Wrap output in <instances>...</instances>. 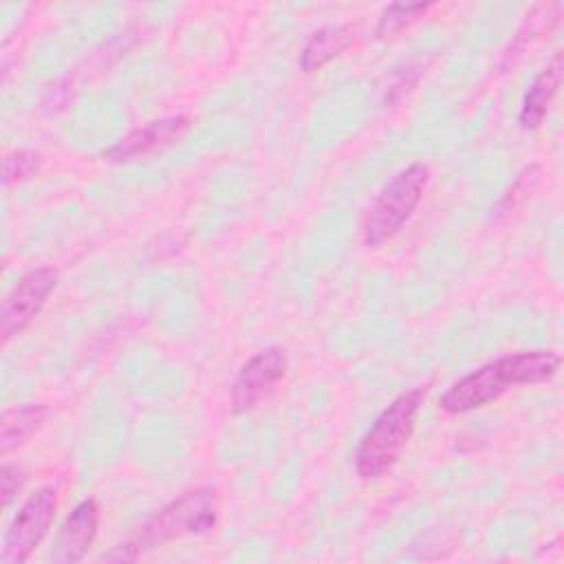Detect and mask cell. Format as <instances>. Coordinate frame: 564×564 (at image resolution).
I'll use <instances>...</instances> for the list:
<instances>
[{"label":"cell","instance_id":"6da1fadb","mask_svg":"<svg viewBox=\"0 0 564 564\" xmlns=\"http://www.w3.org/2000/svg\"><path fill=\"white\" fill-rule=\"evenodd\" d=\"M562 357L555 350H520L498 357L458 379L441 399L449 414L482 408L516 386L544 383L560 370Z\"/></svg>","mask_w":564,"mask_h":564},{"label":"cell","instance_id":"7a4b0ae2","mask_svg":"<svg viewBox=\"0 0 564 564\" xmlns=\"http://www.w3.org/2000/svg\"><path fill=\"white\" fill-rule=\"evenodd\" d=\"M220 516L218 494L209 487H198L174 498L150 516L132 538L104 555L108 562H132L143 553L163 546L185 535L209 533Z\"/></svg>","mask_w":564,"mask_h":564},{"label":"cell","instance_id":"3957f363","mask_svg":"<svg viewBox=\"0 0 564 564\" xmlns=\"http://www.w3.org/2000/svg\"><path fill=\"white\" fill-rule=\"evenodd\" d=\"M423 399V388L401 392L381 410V414L361 436L355 452V469L364 480H375L394 465L414 432Z\"/></svg>","mask_w":564,"mask_h":564},{"label":"cell","instance_id":"277c9868","mask_svg":"<svg viewBox=\"0 0 564 564\" xmlns=\"http://www.w3.org/2000/svg\"><path fill=\"white\" fill-rule=\"evenodd\" d=\"M430 183V167L421 161L399 170L372 200L366 223L364 242L379 247L394 238L403 225L412 218Z\"/></svg>","mask_w":564,"mask_h":564},{"label":"cell","instance_id":"5b68a950","mask_svg":"<svg viewBox=\"0 0 564 564\" xmlns=\"http://www.w3.org/2000/svg\"><path fill=\"white\" fill-rule=\"evenodd\" d=\"M57 511V494L53 487H40L31 494L11 520L2 542V564H22L44 540Z\"/></svg>","mask_w":564,"mask_h":564},{"label":"cell","instance_id":"8992f818","mask_svg":"<svg viewBox=\"0 0 564 564\" xmlns=\"http://www.w3.org/2000/svg\"><path fill=\"white\" fill-rule=\"evenodd\" d=\"M57 284V271L51 267H37L24 273L7 293L0 311L2 341L20 335L42 311L46 297Z\"/></svg>","mask_w":564,"mask_h":564},{"label":"cell","instance_id":"52a82bcc","mask_svg":"<svg viewBox=\"0 0 564 564\" xmlns=\"http://www.w3.org/2000/svg\"><path fill=\"white\" fill-rule=\"evenodd\" d=\"M286 375V352L280 346H269L249 357L238 370L231 386V408L236 414L253 410L264 401Z\"/></svg>","mask_w":564,"mask_h":564},{"label":"cell","instance_id":"ba28073f","mask_svg":"<svg viewBox=\"0 0 564 564\" xmlns=\"http://www.w3.org/2000/svg\"><path fill=\"white\" fill-rule=\"evenodd\" d=\"M189 128V119L183 115H170L161 119L145 121L143 126L132 128L117 143L104 150V159L110 163H128L143 159L156 150H163L178 141Z\"/></svg>","mask_w":564,"mask_h":564},{"label":"cell","instance_id":"9c48e42d","mask_svg":"<svg viewBox=\"0 0 564 564\" xmlns=\"http://www.w3.org/2000/svg\"><path fill=\"white\" fill-rule=\"evenodd\" d=\"M99 505L95 498H86L82 500L62 522L55 544H53V553L51 560L57 564H75L79 562L90 544L97 538V529H99Z\"/></svg>","mask_w":564,"mask_h":564},{"label":"cell","instance_id":"30bf717a","mask_svg":"<svg viewBox=\"0 0 564 564\" xmlns=\"http://www.w3.org/2000/svg\"><path fill=\"white\" fill-rule=\"evenodd\" d=\"M560 82H562V55L555 53V57L538 73V77L533 79V84L529 86V90L522 99V108H520L522 128L535 130L544 121V117L557 95Z\"/></svg>","mask_w":564,"mask_h":564},{"label":"cell","instance_id":"8fae6325","mask_svg":"<svg viewBox=\"0 0 564 564\" xmlns=\"http://www.w3.org/2000/svg\"><path fill=\"white\" fill-rule=\"evenodd\" d=\"M48 408L44 403H29L20 408H9L0 416V452H9L24 445L46 421Z\"/></svg>","mask_w":564,"mask_h":564},{"label":"cell","instance_id":"7c38bea8","mask_svg":"<svg viewBox=\"0 0 564 564\" xmlns=\"http://www.w3.org/2000/svg\"><path fill=\"white\" fill-rule=\"evenodd\" d=\"M352 44V31L346 26H324L315 31L302 48L300 66L304 73H315L326 66L330 59L341 55Z\"/></svg>","mask_w":564,"mask_h":564},{"label":"cell","instance_id":"4fadbf2b","mask_svg":"<svg viewBox=\"0 0 564 564\" xmlns=\"http://www.w3.org/2000/svg\"><path fill=\"white\" fill-rule=\"evenodd\" d=\"M430 9H432L430 2H392L381 11L375 33H377V37L392 35V33L410 26L412 22H416Z\"/></svg>","mask_w":564,"mask_h":564},{"label":"cell","instance_id":"5bb4252c","mask_svg":"<svg viewBox=\"0 0 564 564\" xmlns=\"http://www.w3.org/2000/svg\"><path fill=\"white\" fill-rule=\"evenodd\" d=\"M40 154L33 150H13L2 161V181L4 185L22 183L40 170Z\"/></svg>","mask_w":564,"mask_h":564},{"label":"cell","instance_id":"9a60e30c","mask_svg":"<svg viewBox=\"0 0 564 564\" xmlns=\"http://www.w3.org/2000/svg\"><path fill=\"white\" fill-rule=\"evenodd\" d=\"M0 482H2V507H9L11 500L15 498L18 489L22 487L24 476H22V471H20L15 465H9V463H7V465L2 467Z\"/></svg>","mask_w":564,"mask_h":564}]
</instances>
